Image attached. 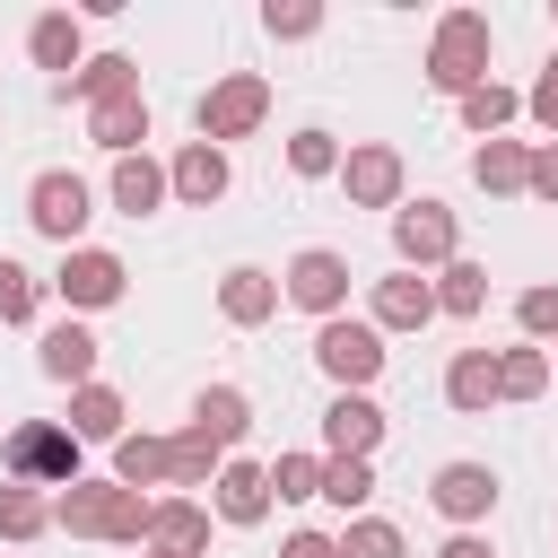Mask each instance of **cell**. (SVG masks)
<instances>
[{
	"label": "cell",
	"mask_w": 558,
	"mask_h": 558,
	"mask_svg": "<svg viewBox=\"0 0 558 558\" xmlns=\"http://www.w3.org/2000/svg\"><path fill=\"white\" fill-rule=\"evenodd\" d=\"M148 514H157V497H140V488H122V480H78V488H61L52 497V523L70 532V541H148Z\"/></svg>",
	"instance_id": "cell-1"
},
{
	"label": "cell",
	"mask_w": 558,
	"mask_h": 558,
	"mask_svg": "<svg viewBox=\"0 0 558 558\" xmlns=\"http://www.w3.org/2000/svg\"><path fill=\"white\" fill-rule=\"evenodd\" d=\"M488 52H497V35H488V17L480 9H445L436 17V44H427V87H445L453 105L488 78Z\"/></svg>",
	"instance_id": "cell-2"
},
{
	"label": "cell",
	"mask_w": 558,
	"mask_h": 558,
	"mask_svg": "<svg viewBox=\"0 0 558 558\" xmlns=\"http://www.w3.org/2000/svg\"><path fill=\"white\" fill-rule=\"evenodd\" d=\"M0 462L26 480V488H78V436L61 418H26L0 436Z\"/></svg>",
	"instance_id": "cell-3"
},
{
	"label": "cell",
	"mask_w": 558,
	"mask_h": 558,
	"mask_svg": "<svg viewBox=\"0 0 558 558\" xmlns=\"http://www.w3.org/2000/svg\"><path fill=\"white\" fill-rule=\"evenodd\" d=\"M87 218H96V192H87V174H70V166H44V174L26 183V227H35V235H52L61 253H78Z\"/></svg>",
	"instance_id": "cell-4"
},
{
	"label": "cell",
	"mask_w": 558,
	"mask_h": 558,
	"mask_svg": "<svg viewBox=\"0 0 558 558\" xmlns=\"http://www.w3.org/2000/svg\"><path fill=\"white\" fill-rule=\"evenodd\" d=\"M262 113H270V78H262V70H227V78H209V96H201L192 122H201L209 148H227V140H253Z\"/></svg>",
	"instance_id": "cell-5"
},
{
	"label": "cell",
	"mask_w": 558,
	"mask_h": 558,
	"mask_svg": "<svg viewBox=\"0 0 558 558\" xmlns=\"http://www.w3.org/2000/svg\"><path fill=\"white\" fill-rule=\"evenodd\" d=\"M314 366H323L340 392H366V384L384 375V331L357 323V314H331V323L314 331Z\"/></svg>",
	"instance_id": "cell-6"
},
{
	"label": "cell",
	"mask_w": 558,
	"mask_h": 558,
	"mask_svg": "<svg viewBox=\"0 0 558 558\" xmlns=\"http://www.w3.org/2000/svg\"><path fill=\"white\" fill-rule=\"evenodd\" d=\"M392 253H401V270H445V262H462L453 209H445V201H401V209H392Z\"/></svg>",
	"instance_id": "cell-7"
},
{
	"label": "cell",
	"mask_w": 558,
	"mask_h": 558,
	"mask_svg": "<svg viewBox=\"0 0 558 558\" xmlns=\"http://www.w3.org/2000/svg\"><path fill=\"white\" fill-rule=\"evenodd\" d=\"M122 288H131V270H122V253H105V244H78V253H61V270H52V296H61L70 314L122 305Z\"/></svg>",
	"instance_id": "cell-8"
},
{
	"label": "cell",
	"mask_w": 558,
	"mask_h": 558,
	"mask_svg": "<svg viewBox=\"0 0 558 558\" xmlns=\"http://www.w3.org/2000/svg\"><path fill=\"white\" fill-rule=\"evenodd\" d=\"M279 288H288V305H305L314 323H331V314L349 305V253H331V244H305V253L279 270Z\"/></svg>",
	"instance_id": "cell-9"
},
{
	"label": "cell",
	"mask_w": 558,
	"mask_h": 558,
	"mask_svg": "<svg viewBox=\"0 0 558 558\" xmlns=\"http://www.w3.org/2000/svg\"><path fill=\"white\" fill-rule=\"evenodd\" d=\"M340 192H349V209H401V148L357 140L340 157Z\"/></svg>",
	"instance_id": "cell-10"
},
{
	"label": "cell",
	"mask_w": 558,
	"mask_h": 558,
	"mask_svg": "<svg viewBox=\"0 0 558 558\" xmlns=\"http://www.w3.org/2000/svg\"><path fill=\"white\" fill-rule=\"evenodd\" d=\"M427 497H436V514H445L453 532H471V523L497 514V471H488V462H445V471L427 480Z\"/></svg>",
	"instance_id": "cell-11"
},
{
	"label": "cell",
	"mask_w": 558,
	"mask_h": 558,
	"mask_svg": "<svg viewBox=\"0 0 558 558\" xmlns=\"http://www.w3.org/2000/svg\"><path fill=\"white\" fill-rule=\"evenodd\" d=\"M366 323H375V331H427V323H436V279H427V270H392V279H375Z\"/></svg>",
	"instance_id": "cell-12"
},
{
	"label": "cell",
	"mask_w": 558,
	"mask_h": 558,
	"mask_svg": "<svg viewBox=\"0 0 558 558\" xmlns=\"http://www.w3.org/2000/svg\"><path fill=\"white\" fill-rule=\"evenodd\" d=\"M375 445H384V410H375L366 392H331V410H323V453H331V462H375Z\"/></svg>",
	"instance_id": "cell-13"
},
{
	"label": "cell",
	"mask_w": 558,
	"mask_h": 558,
	"mask_svg": "<svg viewBox=\"0 0 558 558\" xmlns=\"http://www.w3.org/2000/svg\"><path fill=\"white\" fill-rule=\"evenodd\" d=\"M26 52H35V70H52V87H61V78L87 70V26H78L70 9H44V17L26 26Z\"/></svg>",
	"instance_id": "cell-14"
},
{
	"label": "cell",
	"mask_w": 558,
	"mask_h": 558,
	"mask_svg": "<svg viewBox=\"0 0 558 558\" xmlns=\"http://www.w3.org/2000/svg\"><path fill=\"white\" fill-rule=\"evenodd\" d=\"M209 514L218 523H262L270 514V462H227L209 480Z\"/></svg>",
	"instance_id": "cell-15"
},
{
	"label": "cell",
	"mask_w": 558,
	"mask_h": 558,
	"mask_svg": "<svg viewBox=\"0 0 558 558\" xmlns=\"http://www.w3.org/2000/svg\"><path fill=\"white\" fill-rule=\"evenodd\" d=\"M148 549H157V558H201V549H209V506H201V497H157Z\"/></svg>",
	"instance_id": "cell-16"
},
{
	"label": "cell",
	"mask_w": 558,
	"mask_h": 558,
	"mask_svg": "<svg viewBox=\"0 0 558 558\" xmlns=\"http://www.w3.org/2000/svg\"><path fill=\"white\" fill-rule=\"evenodd\" d=\"M87 140L105 157H148V96H113V105H87Z\"/></svg>",
	"instance_id": "cell-17"
},
{
	"label": "cell",
	"mask_w": 558,
	"mask_h": 558,
	"mask_svg": "<svg viewBox=\"0 0 558 558\" xmlns=\"http://www.w3.org/2000/svg\"><path fill=\"white\" fill-rule=\"evenodd\" d=\"M166 183H174V201H183V209H209V201H227V148H209V140L174 148Z\"/></svg>",
	"instance_id": "cell-18"
},
{
	"label": "cell",
	"mask_w": 558,
	"mask_h": 558,
	"mask_svg": "<svg viewBox=\"0 0 558 558\" xmlns=\"http://www.w3.org/2000/svg\"><path fill=\"white\" fill-rule=\"evenodd\" d=\"M279 296H288V288H279L270 270H253V262H235V270L218 279V314H227L235 331H253V323H270V314H279Z\"/></svg>",
	"instance_id": "cell-19"
},
{
	"label": "cell",
	"mask_w": 558,
	"mask_h": 558,
	"mask_svg": "<svg viewBox=\"0 0 558 558\" xmlns=\"http://www.w3.org/2000/svg\"><path fill=\"white\" fill-rule=\"evenodd\" d=\"M105 192H113V209H122V218H157V209L174 201V183H166V166H157V157H113V183H105Z\"/></svg>",
	"instance_id": "cell-20"
},
{
	"label": "cell",
	"mask_w": 558,
	"mask_h": 558,
	"mask_svg": "<svg viewBox=\"0 0 558 558\" xmlns=\"http://www.w3.org/2000/svg\"><path fill=\"white\" fill-rule=\"evenodd\" d=\"M35 366H44L52 384H70V392L96 384V331H87V323H52L44 349H35Z\"/></svg>",
	"instance_id": "cell-21"
},
{
	"label": "cell",
	"mask_w": 558,
	"mask_h": 558,
	"mask_svg": "<svg viewBox=\"0 0 558 558\" xmlns=\"http://www.w3.org/2000/svg\"><path fill=\"white\" fill-rule=\"evenodd\" d=\"M445 401H453L462 418L497 410V401H506V392H497V349H453V366H445Z\"/></svg>",
	"instance_id": "cell-22"
},
{
	"label": "cell",
	"mask_w": 558,
	"mask_h": 558,
	"mask_svg": "<svg viewBox=\"0 0 558 558\" xmlns=\"http://www.w3.org/2000/svg\"><path fill=\"white\" fill-rule=\"evenodd\" d=\"M61 427H70L78 445H122V436H131V427H122V392H113V384H78Z\"/></svg>",
	"instance_id": "cell-23"
},
{
	"label": "cell",
	"mask_w": 558,
	"mask_h": 558,
	"mask_svg": "<svg viewBox=\"0 0 558 558\" xmlns=\"http://www.w3.org/2000/svg\"><path fill=\"white\" fill-rule=\"evenodd\" d=\"M113 480L122 488H174V436H122L113 445Z\"/></svg>",
	"instance_id": "cell-24"
},
{
	"label": "cell",
	"mask_w": 558,
	"mask_h": 558,
	"mask_svg": "<svg viewBox=\"0 0 558 558\" xmlns=\"http://www.w3.org/2000/svg\"><path fill=\"white\" fill-rule=\"evenodd\" d=\"M52 96H87V105H113V96H140V61L131 52H96L78 78H61Z\"/></svg>",
	"instance_id": "cell-25"
},
{
	"label": "cell",
	"mask_w": 558,
	"mask_h": 558,
	"mask_svg": "<svg viewBox=\"0 0 558 558\" xmlns=\"http://www.w3.org/2000/svg\"><path fill=\"white\" fill-rule=\"evenodd\" d=\"M471 183L480 192H532V140H480Z\"/></svg>",
	"instance_id": "cell-26"
},
{
	"label": "cell",
	"mask_w": 558,
	"mask_h": 558,
	"mask_svg": "<svg viewBox=\"0 0 558 558\" xmlns=\"http://www.w3.org/2000/svg\"><path fill=\"white\" fill-rule=\"evenodd\" d=\"M192 427H201V436H209V445H227V453H235V436H244V427H253V401H244V392H235V384H209V392H201V401H192Z\"/></svg>",
	"instance_id": "cell-27"
},
{
	"label": "cell",
	"mask_w": 558,
	"mask_h": 558,
	"mask_svg": "<svg viewBox=\"0 0 558 558\" xmlns=\"http://www.w3.org/2000/svg\"><path fill=\"white\" fill-rule=\"evenodd\" d=\"M549 375H558L549 349H532V340H523V349H497V392H506V401H541Z\"/></svg>",
	"instance_id": "cell-28"
},
{
	"label": "cell",
	"mask_w": 558,
	"mask_h": 558,
	"mask_svg": "<svg viewBox=\"0 0 558 558\" xmlns=\"http://www.w3.org/2000/svg\"><path fill=\"white\" fill-rule=\"evenodd\" d=\"M35 532H52V497L26 488V480H9L0 488V541H35Z\"/></svg>",
	"instance_id": "cell-29"
},
{
	"label": "cell",
	"mask_w": 558,
	"mask_h": 558,
	"mask_svg": "<svg viewBox=\"0 0 558 558\" xmlns=\"http://www.w3.org/2000/svg\"><path fill=\"white\" fill-rule=\"evenodd\" d=\"M514 113H523V96H514V87H497V78H480V87L462 96V131H480V140H497Z\"/></svg>",
	"instance_id": "cell-30"
},
{
	"label": "cell",
	"mask_w": 558,
	"mask_h": 558,
	"mask_svg": "<svg viewBox=\"0 0 558 558\" xmlns=\"http://www.w3.org/2000/svg\"><path fill=\"white\" fill-rule=\"evenodd\" d=\"M480 305H488V270H480V262H445V270H436V314H462V323H471Z\"/></svg>",
	"instance_id": "cell-31"
},
{
	"label": "cell",
	"mask_w": 558,
	"mask_h": 558,
	"mask_svg": "<svg viewBox=\"0 0 558 558\" xmlns=\"http://www.w3.org/2000/svg\"><path fill=\"white\" fill-rule=\"evenodd\" d=\"M227 462H235V453H227V445H209L201 427H183V436H174V488H209Z\"/></svg>",
	"instance_id": "cell-32"
},
{
	"label": "cell",
	"mask_w": 558,
	"mask_h": 558,
	"mask_svg": "<svg viewBox=\"0 0 558 558\" xmlns=\"http://www.w3.org/2000/svg\"><path fill=\"white\" fill-rule=\"evenodd\" d=\"M323 471H331V453H279L270 462V497L279 506H305V497H323Z\"/></svg>",
	"instance_id": "cell-33"
},
{
	"label": "cell",
	"mask_w": 558,
	"mask_h": 558,
	"mask_svg": "<svg viewBox=\"0 0 558 558\" xmlns=\"http://www.w3.org/2000/svg\"><path fill=\"white\" fill-rule=\"evenodd\" d=\"M35 305H44V279H35L26 262H9V253H0V323L17 331V323H35Z\"/></svg>",
	"instance_id": "cell-34"
},
{
	"label": "cell",
	"mask_w": 558,
	"mask_h": 558,
	"mask_svg": "<svg viewBox=\"0 0 558 558\" xmlns=\"http://www.w3.org/2000/svg\"><path fill=\"white\" fill-rule=\"evenodd\" d=\"M340 558H410V541H401V523H384V514H357V523L340 532Z\"/></svg>",
	"instance_id": "cell-35"
},
{
	"label": "cell",
	"mask_w": 558,
	"mask_h": 558,
	"mask_svg": "<svg viewBox=\"0 0 558 558\" xmlns=\"http://www.w3.org/2000/svg\"><path fill=\"white\" fill-rule=\"evenodd\" d=\"M366 497H375V462H331V471H323V506H340L349 523H357Z\"/></svg>",
	"instance_id": "cell-36"
},
{
	"label": "cell",
	"mask_w": 558,
	"mask_h": 558,
	"mask_svg": "<svg viewBox=\"0 0 558 558\" xmlns=\"http://www.w3.org/2000/svg\"><path fill=\"white\" fill-rule=\"evenodd\" d=\"M288 166H296V174H305V183H323V174H340V140H331V131H314V122H305V131H296V140H288Z\"/></svg>",
	"instance_id": "cell-37"
},
{
	"label": "cell",
	"mask_w": 558,
	"mask_h": 558,
	"mask_svg": "<svg viewBox=\"0 0 558 558\" xmlns=\"http://www.w3.org/2000/svg\"><path fill=\"white\" fill-rule=\"evenodd\" d=\"M262 35L305 44V35H323V9H314V0H270V9H262Z\"/></svg>",
	"instance_id": "cell-38"
},
{
	"label": "cell",
	"mask_w": 558,
	"mask_h": 558,
	"mask_svg": "<svg viewBox=\"0 0 558 558\" xmlns=\"http://www.w3.org/2000/svg\"><path fill=\"white\" fill-rule=\"evenodd\" d=\"M514 323H523V340H558V288H549V279L523 288V296H514Z\"/></svg>",
	"instance_id": "cell-39"
},
{
	"label": "cell",
	"mask_w": 558,
	"mask_h": 558,
	"mask_svg": "<svg viewBox=\"0 0 558 558\" xmlns=\"http://www.w3.org/2000/svg\"><path fill=\"white\" fill-rule=\"evenodd\" d=\"M523 113H532V122H541V131L558 140V52L541 61V78H532V96H523Z\"/></svg>",
	"instance_id": "cell-40"
},
{
	"label": "cell",
	"mask_w": 558,
	"mask_h": 558,
	"mask_svg": "<svg viewBox=\"0 0 558 558\" xmlns=\"http://www.w3.org/2000/svg\"><path fill=\"white\" fill-rule=\"evenodd\" d=\"M532 192L558 209V140H541V148H532Z\"/></svg>",
	"instance_id": "cell-41"
},
{
	"label": "cell",
	"mask_w": 558,
	"mask_h": 558,
	"mask_svg": "<svg viewBox=\"0 0 558 558\" xmlns=\"http://www.w3.org/2000/svg\"><path fill=\"white\" fill-rule=\"evenodd\" d=\"M279 558H340V541H331V532H288Z\"/></svg>",
	"instance_id": "cell-42"
},
{
	"label": "cell",
	"mask_w": 558,
	"mask_h": 558,
	"mask_svg": "<svg viewBox=\"0 0 558 558\" xmlns=\"http://www.w3.org/2000/svg\"><path fill=\"white\" fill-rule=\"evenodd\" d=\"M436 558H497V549H488V532H453Z\"/></svg>",
	"instance_id": "cell-43"
},
{
	"label": "cell",
	"mask_w": 558,
	"mask_h": 558,
	"mask_svg": "<svg viewBox=\"0 0 558 558\" xmlns=\"http://www.w3.org/2000/svg\"><path fill=\"white\" fill-rule=\"evenodd\" d=\"M148 558H157V549H148Z\"/></svg>",
	"instance_id": "cell-44"
},
{
	"label": "cell",
	"mask_w": 558,
	"mask_h": 558,
	"mask_svg": "<svg viewBox=\"0 0 558 558\" xmlns=\"http://www.w3.org/2000/svg\"><path fill=\"white\" fill-rule=\"evenodd\" d=\"M549 366H558V357H549Z\"/></svg>",
	"instance_id": "cell-45"
}]
</instances>
